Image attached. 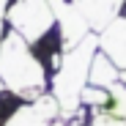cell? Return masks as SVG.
<instances>
[{
	"mask_svg": "<svg viewBox=\"0 0 126 126\" xmlns=\"http://www.w3.org/2000/svg\"><path fill=\"white\" fill-rule=\"evenodd\" d=\"M0 79L8 93L25 101H33L49 91L47 66L41 63L36 49L11 28L3 30V41H0Z\"/></svg>",
	"mask_w": 126,
	"mask_h": 126,
	"instance_id": "obj_1",
	"label": "cell"
},
{
	"mask_svg": "<svg viewBox=\"0 0 126 126\" xmlns=\"http://www.w3.org/2000/svg\"><path fill=\"white\" fill-rule=\"evenodd\" d=\"M96 49H99V38H96V33H88L79 44H74L71 49L63 52L60 66L52 71L49 93L58 99L63 115H71V112L82 110L79 93L88 85V74H91V63H93Z\"/></svg>",
	"mask_w": 126,
	"mask_h": 126,
	"instance_id": "obj_2",
	"label": "cell"
},
{
	"mask_svg": "<svg viewBox=\"0 0 126 126\" xmlns=\"http://www.w3.org/2000/svg\"><path fill=\"white\" fill-rule=\"evenodd\" d=\"M6 28L19 33L28 44H38L41 38H47L58 22L49 0H11L8 14H6Z\"/></svg>",
	"mask_w": 126,
	"mask_h": 126,
	"instance_id": "obj_3",
	"label": "cell"
},
{
	"mask_svg": "<svg viewBox=\"0 0 126 126\" xmlns=\"http://www.w3.org/2000/svg\"><path fill=\"white\" fill-rule=\"evenodd\" d=\"M96 38H99V49L121 71H126V11H121L112 22H107L96 33Z\"/></svg>",
	"mask_w": 126,
	"mask_h": 126,
	"instance_id": "obj_4",
	"label": "cell"
},
{
	"mask_svg": "<svg viewBox=\"0 0 126 126\" xmlns=\"http://www.w3.org/2000/svg\"><path fill=\"white\" fill-rule=\"evenodd\" d=\"M69 3L88 19V25L93 33H99L107 22L112 19L126 8V0H69Z\"/></svg>",
	"mask_w": 126,
	"mask_h": 126,
	"instance_id": "obj_5",
	"label": "cell"
},
{
	"mask_svg": "<svg viewBox=\"0 0 126 126\" xmlns=\"http://www.w3.org/2000/svg\"><path fill=\"white\" fill-rule=\"evenodd\" d=\"M118 82H121V69H118L101 49H96L93 63H91V74H88V85L112 88V85H118Z\"/></svg>",
	"mask_w": 126,
	"mask_h": 126,
	"instance_id": "obj_6",
	"label": "cell"
},
{
	"mask_svg": "<svg viewBox=\"0 0 126 126\" xmlns=\"http://www.w3.org/2000/svg\"><path fill=\"white\" fill-rule=\"evenodd\" d=\"M0 126H49V121L33 107V101L19 99L14 107L8 110V115L3 118V123H0Z\"/></svg>",
	"mask_w": 126,
	"mask_h": 126,
	"instance_id": "obj_7",
	"label": "cell"
},
{
	"mask_svg": "<svg viewBox=\"0 0 126 126\" xmlns=\"http://www.w3.org/2000/svg\"><path fill=\"white\" fill-rule=\"evenodd\" d=\"M49 126H91V115L88 110H79V112H71V115H58L55 121H49Z\"/></svg>",
	"mask_w": 126,
	"mask_h": 126,
	"instance_id": "obj_8",
	"label": "cell"
},
{
	"mask_svg": "<svg viewBox=\"0 0 126 126\" xmlns=\"http://www.w3.org/2000/svg\"><path fill=\"white\" fill-rule=\"evenodd\" d=\"M8 6H11V0H0V22H6V14H8Z\"/></svg>",
	"mask_w": 126,
	"mask_h": 126,
	"instance_id": "obj_9",
	"label": "cell"
},
{
	"mask_svg": "<svg viewBox=\"0 0 126 126\" xmlns=\"http://www.w3.org/2000/svg\"><path fill=\"white\" fill-rule=\"evenodd\" d=\"M93 126H126V123H93Z\"/></svg>",
	"mask_w": 126,
	"mask_h": 126,
	"instance_id": "obj_10",
	"label": "cell"
},
{
	"mask_svg": "<svg viewBox=\"0 0 126 126\" xmlns=\"http://www.w3.org/2000/svg\"><path fill=\"white\" fill-rule=\"evenodd\" d=\"M121 82H123V85H126V71H121Z\"/></svg>",
	"mask_w": 126,
	"mask_h": 126,
	"instance_id": "obj_11",
	"label": "cell"
},
{
	"mask_svg": "<svg viewBox=\"0 0 126 126\" xmlns=\"http://www.w3.org/2000/svg\"><path fill=\"white\" fill-rule=\"evenodd\" d=\"M3 30H6V28H3V22H0V41H3Z\"/></svg>",
	"mask_w": 126,
	"mask_h": 126,
	"instance_id": "obj_12",
	"label": "cell"
}]
</instances>
